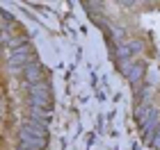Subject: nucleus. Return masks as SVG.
<instances>
[{
    "mask_svg": "<svg viewBox=\"0 0 160 150\" xmlns=\"http://www.w3.org/2000/svg\"><path fill=\"white\" fill-rule=\"evenodd\" d=\"M2 139L0 150H46L53 120V80L30 34L2 9Z\"/></svg>",
    "mask_w": 160,
    "mask_h": 150,
    "instance_id": "nucleus-2",
    "label": "nucleus"
},
{
    "mask_svg": "<svg viewBox=\"0 0 160 150\" xmlns=\"http://www.w3.org/2000/svg\"><path fill=\"white\" fill-rule=\"evenodd\" d=\"M126 80L140 139L160 150V0H80Z\"/></svg>",
    "mask_w": 160,
    "mask_h": 150,
    "instance_id": "nucleus-1",
    "label": "nucleus"
}]
</instances>
